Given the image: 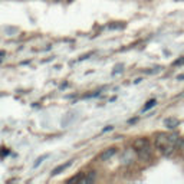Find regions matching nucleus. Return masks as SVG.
Returning a JSON list of instances; mask_svg holds the SVG:
<instances>
[{
  "mask_svg": "<svg viewBox=\"0 0 184 184\" xmlns=\"http://www.w3.org/2000/svg\"><path fill=\"white\" fill-rule=\"evenodd\" d=\"M135 154L141 161H150L151 158H153V154H154V153H153V148H151L150 144H148V145H144V147H141V148H137Z\"/></svg>",
  "mask_w": 184,
  "mask_h": 184,
  "instance_id": "f257e3e1",
  "label": "nucleus"
},
{
  "mask_svg": "<svg viewBox=\"0 0 184 184\" xmlns=\"http://www.w3.org/2000/svg\"><path fill=\"white\" fill-rule=\"evenodd\" d=\"M116 148L115 147H109V148H106V150H104L101 153V154L98 155V161L99 163H105V161H108V160H111V158L114 157V155L116 154Z\"/></svg>",
  "mask_w": 184,
  "mask_h": 184,
  "instance_id": "f03ea898",
  "label": "nucleus"
},
{
  "mask_svg": "<svg viewBox=\"0 0 184 184\" xmlns=\"http://www.w3.org/2000/svg\"><path fill=\"white\" fill-rule=\"evenodd\" d=\"M154 144H155V148H157V150H160V148H163L164 145H167V144H171V143L168 141V135H167V134H164V132H158L157 135H155Z\"/></svg>",
  "mask_w": 184,
  "mask_h": 184,
  "instance_id": "7ed1b4c3",
  "label": "nucleus"
},
{
  "mask_svg": "<svg viewBox=\"0 0 184 184\" xmlns=\"http://www.w3.org/2000/svg\"><path fill=\"white\" fill-rule=\"evenodd\" d=\"M72 165V160H69V161H66V163H64V164H60V165H58L56 168H53L52 170V173H50V176L52 177H55V176H58V174H60V173H64L65 170H68L69 167Z\"/></svg>",
  "mask_w": 184,
  "mask_h": 184,
  "instance_id": "20e7f679",
  "label": "nucleus"
},
{
  "mask_svg": "<svg viewBox=\"0 0 184 184\" xmlns=\"http://www.w3.org/2000/svg\"><path fill=\"white\" fill-rule=\"evenodd\" d=\"M134 161V153L132 150H125L122 153V157H121V163L122 164H131Z\"/></svg>",
  "mask_w": 184,
  "mask_h": 184,
  "instance_id": "39448f33",
  "label": "nucleus"
},
{
  "mask_svg": "<svg viewBox=\"0 0 184 184\" xmlns=\"http://www.w3.org/2000/svg\"><path fill=\"white\" fill-rule=\"evenodd\" d=\"M97 180V171H89V173L85 176V178H81L79 183L81 184H89V183H94Z\"/></svg>",
  "mask_w": 184,
  "mask_h": 184,
  "instance_id": "423d86ee",
  "label": "nucleus"
},
{
  "mask_svg": "<svg viewBox=\"0 0 184 184\" xmlns=\"http://www.w3.org/2000/svg\"><path fill=\"white\" fill-rule=\"evenodd\" d=\"M148 144H150V141H148L147 138H137L135 141L132 143V147H134V148L137 150V148H141V147L148 145Z\"/></svg>",
  "mask_w": 184,
  "mask_h": 184,
  "instance_id": "0eeeda50",
  "label": "nucleus"
},
{
  "mask_svg": "<svg viewBox=\"0 0 184 184\" xmlns=\"http://www.w3.org/2000/svg\"><path fill=\"white\" fill-rule=\"evenodd\" d=\"M164 124L167 128H170V130H173V128L178 127V120H176V118H167V120H164Z\"/></svg>",
  "mask_w": 184,
  "mask_h": 184,
  "instance_id": "6e6552de",
  "label": "nucleus"
},
{
  "mask_svg": "<svg viewBox=\"0 0 184 184\" xmlns=\"http://www.w3.org/2000/svg\"><path fill=\"white\" fill-rule=\"evenodd\" d=\"M155 105H157V101H155V99H150V101H148V102L145 104V105L143 106L141 112H147V111H150L151 108H154Z\"/></svg>",
  "mask_w": 184,
  "mask_h": 184,
  "instance_id": "1a4fd4ad",
  "label": "nucleus"
},
{
  "mask_svg": "<svg viewBox=\"0 0 184 184\" xmlns=\"http://www.w3.org/2000/svg\"><path fill=\"white\" fill-rule=\"evenodd\" d=\"M48 157H49L48 154H45V155H42V157H39L38 160H36V161H35L33 167H35V168H36V167H39V164H42V163H43V160H46V158H48Z\"/></svg>",
  "mask_w": 184,
  "mask_h": 184,
  "instance_id": "9d476101",
  "label": "nucleus"
},
{
  "mask_svg": "<svg viewBox=\"0 0 184 184\" xmlns=\"http://www.w3.org/2000/svg\"><path fill=\"white\" fill-rule=\"evenodd\" d=\"M176 148H178L180 151H183V153H184V138H180V141L177 143Z\"/></svg>",
  "mask_w": 184,
  "mask_h": 184,
  "instance_id": "9b49d317",
  "label": "nucleus"
},
{
  "mask_svg": "<svg viewBox=\"0 0 184 184\" xmlns=\"http://www.w3.org/2000/svg\"><path fill=\"white\" fill-rule=\"evenodd\" d=\"M81 178H82V173H79L78 176H75V177H72V178H69V183H73V181H79L81 180Z\"/></svg>",
  "mask_w": 184,
  "mask_h": 184,
  "instance_id": "f8f14e48",
  "label": "nucleus"
},
{
  "mask_svg": "<svg viewBox=\"0 0 184 184\" xmlns=\"http://www.w3.org/2000/svg\"><path fill=\"white\" fill-rule=\"evenodd\" d=\"M184 64V58H181V59H177L176 62H174V66H180V65H183Z\"/></svg>",
  "mask_w": 184,
  "mask_h": 184,
  "instance_id": "ddd939ff",
  "label": "nucleus"
},
{
  "mask_svg": "<svg viewBox=\"0 0 184 184\" xmlns=\"http://www.w3.org/2000/svg\"><path fill=\"white\" fill-rule=\"evenodd\" d=\"M114 127H111V125H109V127H106V128H104V130H102V132H106V131H111V130H112Z\"/></svg>",
  "mask_w": 184,
  "mask_h": 184,
  "instance_id": "4468645a",
  "label": "nucleus"
},
{
  "mask_svg": "<svg viewBox=\"0 0 184 184\" xmlns=\"http://www.w3.org/2000/svg\"><path fill=\"white\" fill-rule=\"evenodd\" d=\"M183 79H184V73H181V75L177 76V81H183Z\"/></svg>",
  "mask_w": 184,
  "mask_h": 184,
  "instance_id": "2eb2a0df",
  "label": "nucleus"
},
{
  "mask_svg": "<svg viewBox=\"0 0 184 184\" xmlns=\"http://www.w3.org/2000/svg\"><path fill=\"white\" fill-rule=\"evenodd\" d=\"M3 55H4V52L3 50H0V56H3Z\"/></svg>",
  "mask_w": 184,
  "mask_h": 184,
  "instance_id": "dca6fc26",
  "label": "nucleus"
}]
</instances>
